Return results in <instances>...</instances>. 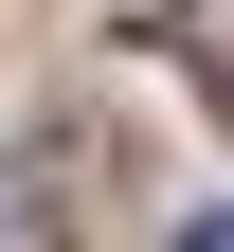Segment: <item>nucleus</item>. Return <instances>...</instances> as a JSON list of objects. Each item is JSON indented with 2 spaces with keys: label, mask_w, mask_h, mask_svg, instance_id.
Returning <instances> with one entry per match:
<instances>
[{
  "label": "nucleus",
  "mask_w": 234,
  "mask_h": 252,
  "mask_svg": "<svg viewBox=\"0 0 234 252\" xmlns=\"http://www.w3.org/2000/svg\"><path fill=\"white\" fill-rule=\"evenodd\" d=\"M180 252H234V216H180Z\"/></svg>",
  "instance_id": "obj_1"
}]
</instances>
